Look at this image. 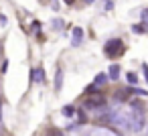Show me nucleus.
Instances as JSON below:
<instances>
[{
  "mask_svg": "<svg viewBox=\"0 0 148 136\" xmlns=\"http://www.w3.org/2000/svg\"><path fill=\"white\" fill-rule=\"evenodd\" d=\"M61 85H63V71L59 69V71H57V77H55V89L59 91V89H61Z\"/></svg>",
  "mask_w": 148,
  "mask_h": 136,
  "instance_id": "nucleus-6",
  "label": "nucleus"
},
{
  "mask_svg": "<svg viewBox=\"0 0 148 136\" xmlns=\"http://www.w3.org/2000/svg\"><path fill=\"white\" fill-rule=\"evenodd\" d=\"M132 33H140L142 35V33H146V27H142V23L140 25H132Z\"/></svg>",
  "mask_w": 148,
  "mask_h": 136,
  "instance_id": "nucleus-8",
  "label": "nucleus"
},
{
  "mask_svg": "<svg viewBox=\"0 0 148 136\" xmlns=\"http://www.w3.org/2000/svg\"><path fill=\"white\" fill-rule=\"evenodd\" d=\"M63 27V21H55V29H61Z\"/></svg>",
  "mask_w": 148,
  "mask_h": 136,
  "instance_id": "nucleus-14",
  "label": "nucleus"
},
{
  "mask_svg": "<svg viewBox=\"0 0 148 136\" xmlns=\"http://www.w3.org/2000/svg\"><path fill=\"white\" fill-rule=\"evenodd\" d=\"M108 81V75H103V73H99L97 77H95V81H93V85H103Z\"/></svg>",
  "mask_w": 148,
  "mask_h": 136,
  "instance_id": "nucleus-7",
  "label": "nucleus"
},
{
  "mask_svg": "<svg viewBox=\"0 0 148 136\" xmlns=\"http://www.w3.org/2000/svg\"><path fill=\"white\" fill-rule=\"evenodd\" d=\"M142 69H144V77H146V81H148V65L144 63V65H142Z\"/></svg>",
  "mask_w": 148,
  "mask_h": 136,
  "instance_id": "nucleus-13",
  "label": "nucleus"
},
{
  "mask_svg": "<svg viewBox=\"0 0 148 136\" xmlns=\"http://www.w3.org/2000/svg\"><path fill=\"white\" fill-rule=\"evenodd\" d=\"M65 2H67V4H71V2H73V0H65Z\"/></svg>",
  "mask_w": 148,
  "mask_h": 136,
  "instance_id": "nucleus-16",
  "label": "nucleus"
},
{
  "mask_svg": "<svg viewBox=\"0 0 148 136\" xmlns=\"http://www.w3.org/2000/svg\"><path fill=\"white\" fill-rule=\"evenodd\" d=\"M106 102H103V98H87L85 100V106L87 108H99V106H103Z\"/></svg>",
  "mask_w": 148,
  "mask_h": 136,
  "instance_id": "nucleus-2",
  "label": "nucleus"
},
{
  "mask_svg": "<svg viewBox=\"0 0 148 136\" xmlns=\"http://www.w3.org/2000/svg\"><path fill=\"white\" fill-rule=\"evenodd\" d=\"M61 112H63V116H73V114H75V108H73V106H65Z\"/></svg>",
  "mask_w": 148,
  "mask_h": 136,
  "instance_id": "nucleus-9",
  "label": "nucleus"
},
{
  "mask_svg": "<svg viewBox=\"0 0 148 136\" xmlns=\"http://www.w3.org/2000/svg\"><path fill=\"white\" fill-rule=\"evenodd\" d=\"M142 25H146V27H148V8H144V10H142Z\"/></svg>",
  "mask_w": 148,
  "mask_h": 136,
  "instance_id": "nucleus-10",
  "label": "nucleus"
},
{
  "mask_svg": "<svg viewBox=\"0 0 148 136\" xmlns=\"http://www.w3.org/2000/svg\"><path fill=\"white\" fill-rule=\"evenodd\" d=\"M128 81H130V83H136V81H138V75H136L134 71H132V73H128Z\"/></svg>",
  "mask_w": 148,
  "mask_h": 136,
  "instance_id": "nucleus-11",
  "label": "nucleus"
},
{
  "mask_svg": "<svg viewBox=\"0 0 148 136\" xmlns=\"http://www.w3.org/2000/svg\"><path fill=\"white\" fill-rule=\"evenodd\" d=\"M47 136H63V134H61L59 130H49V132H47Z\"/></svg>",
  "mask_w": 148,
  "mask_h": 136,
  "instance_id": "nucleus-12",
  "label": "nucleus"
},
{
  "mask_svg": "<svg viewBox=\"0 0 148 136\" xmlns=\"http://www.w3.org/2000/svg\"><path fill=\"white\" fill-rule=\"evenodd\" d=\"M81 41H83V31L79 27H75L73 29V45H79Z\"/></svg>",
  "mask_w": 148,
  "mask_h": 136,
  "instance_id": "nucleus-3",
  "label": "nucleus"
},
{
  "mask_svg": "<svg viewBox=\"0 0 148 136\" xmlns=\"http://www.w3.org/2000/svg\"><path fill=\"white\" fill-rule=\"evenodd\" d=\"M118 77H120V65H112V67H110L108 79H118Z\"/></svg>",
  "mask_w": 148,
  "mask_h": 136,
  "instance_id": "nucleus-4",
  "label": "nucleus"
},
{
  "mask_svg": "<svg viewBox=\"0 0 148 136\" xmlns=\"http://www.w3.org/2000/svg\"><path fill=\"white\" fill-rule=\"evenodd\" d=\"M83 2H87V4H91V2H93V0H83Z\"/></svg>",
  "mask_w": 148,
  "mask_h": 136,
  "instance_id": "nucleus-15",
  "label": "nucleus"
},
{
  "mask_svg": "<svg viewBox=\"0 0 148 136\" xmlns=\"http://www.w3.org/2000/svg\"><path fill=\"white\" fill-rule=\"evenodd\" d=\"M103 51H106V55H108V57H118V55L124 51V45H122V41H120V39H110V41L106 43Z\"/></svg>",
  "mask_w": 148,
  "mask_h": 136,
  "instance_id": "nucleus-1",
  "label": "nucleus"
},
{
  "mask_svg": "<svg viewBox=\"0 0 148 136\" xmlns=\"http://www.w3.org/2000/svg\"><path fill=\"white\" fill-rule=\"evenodd\" d=\"M33 73H35V75H33V79H35V81H39V83H43V81H45V75H43L45 71H43L41 67H39V69H35Z\"/></svg>",
  "mask_w": 148,
  "mask_h": 136,
  "instance_id": "nucleus-5",
  "label": "nucleus"
}]
</instances>
